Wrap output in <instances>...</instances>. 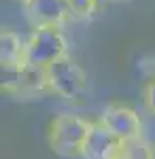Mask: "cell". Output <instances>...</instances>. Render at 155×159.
Listing matches in <instances>:
<instances>
[{"label":"cell","mask_w":155,"mask_h":159,"mask_svg":"<svg viewBox=\"0 0 155 159\" xmlns=\"http://www.w3.org/2000/svg\"><path fill=\"white\" fill-rule=\"evenodd\" d=\"M89 127H92V121H87L79 115H70V112L58 115L47 129V142L51 151L60 157H83V147L89 134Z\"/></svg>","instance_id":"cell-1"},{"label":"cell","mask_w":155,"mask_h":159,"mask_svg":"<svg viewBox=\"0 0 155 159\" xmlns=\"http://www.w3.org/2000/svg\"><path fill=\"white\" fill-rule=\"evenodd\" d=\"M64 57H68V43L60 28H34L26 40V64L49 68Z\"/></svg>","instance_id":"cell-2"},{"label":"cell","mask_w":155,"mask_h":159,"mask_svg":"<svg viewBox=\"0 0 155 159\" xmlns=\"http://www.w3.org/2000/svg\"><path fill=\"white\" fill-rule=\"evenodd\" d=\"M2 91L17 100H34L51 93L47 68L30 64L19 68H2Z\"/></svg>","instance_id":"cell-3"},{"label":"cell","mask_w":155,"mask_h":159,"mask_svg":"<svg viewBox=\"0 0 155 159\" xmlns=\"http://www.w3.org/2000/svg\"><path fill=\"white\" fill-rule=\"evenodd\" d=\"M47 76L51 93L60 96L66 102H83V98H87V93H89L87 74L70 57H64V60L51 64L47 68Z\"/></svg>","instance_id":"cell-4"},{"label":"cell","mask_w":155,"mask_h":159,"mask_svg":"<svg viewBox=\"0 0 155 159\" xmlns=\"http://www.w3.org/2000/svg\"><path fill=\"white\" fill-rule=\"evenodd\" d=\"M100 121L104 123L121 142L143 138V119H140V115L132 108V106H128V104L110 102L106 108L102 110Z\"/></svg>","instance_id":"cell-5"},{"label":"cell","mask_w":155,"mask_h":159,"mask_svg":"<svg viewBox=\"0 0 155 159\" xmlns=\"http://www.w3.org/2000/svg\"><path fill=\"white\" fill-rule=\"evenodd\" d=\"M24 11L34 28H62L70 21L66 0H24Z\"/></svg>","instance_id":"cell-6"},{"label":"cell","mask_w":155,"mask_h":159,"mask_svg":"<svg viewBox=\"0 0 155 159\" xmlns=\"http://www.w3.org/2000/svg\"><path fill=\"white\" fill-rule=\"evenodd\" d=\"M121 147L123 142L98 119V121H92L83 147V159H119Z\"/></svg>","instance_id":"cell-7"},{"label":"cell","mask_w":155,"mask_h":159,"mask_svg":"<svg viewBox=\"0 0 155 159\" xmlns=\"http://www.w3.org/2000/svg\"><path fill=\"white\" fill-rule=\"evenodd\" d=\"M0 64L2 68H19L26 64V40L13 30L0 34Z\"/></svg>","instance_id":"cell-8"},{"label":"cell","mask_w":155,"mask_h":159,"mask_svg":"<svg viewBox=\"0 0 155 159\" xmlns=\"http://www.w3.org/2000/svg\"><path fill=\"white\" fill-rule=\"evenodd\" d=\"M119 159H155V148L149 140H144V136L136 140H128L121 147Z\"/></svg>","instance_id":"cell-9"},{"label":"cell","mask_w":155,"mask_h":159,"mask_svg":"<svg viewBox=\"0 0 155 159\" xmlns=\"http://www.w3.org/2000/svg\"><path fill=\"white\" fill-rule=\"evenodd\" d=\"M68 2V13L72 21H85L94 17L98 9V0H66Z\"/></svg>","instance_id":"cell-10"},{"label":"cell","mask_w":155,"mask_h":159,"mask_svg":"<svg viewBox=\"0 0 155 159\" xmlns=\"http://www.w3.org/2000/svg\"><path fill=\"white\" fill-rule=\"evenodd\" d=\"M143 100H144V106L149 112L155 115V79H149L143 87Z\"/></svg>","instance_id":"cell-11"}]
</instances>
